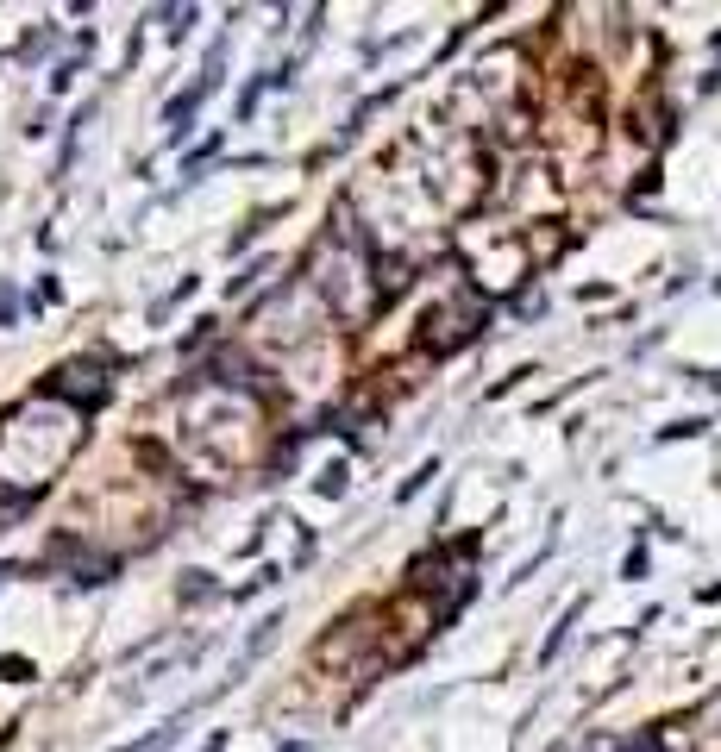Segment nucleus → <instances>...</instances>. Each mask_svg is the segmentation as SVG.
<instances>
[{
	"label": "nucleus",
	"mask_w": 721,
	"mask_h": 752,
	"mask_svg": "<svg viewBox=\"0 0 721 752\" xmlns=\"http://www.w3.org/2000/svg\"><path fill=\"white\" fill-rule=\"evenodd\" d=\"M13 314V289H7V282H0V320H7Z\"/></svg>",
	"instance_id": "nucleus-2"
},
{
	"label": "nucleus",
	"mask_w": 721,
	"mask_h": 752,
	"mask_svg": "<svg viewBox=\"0 0 721 752\" xmlns=\"http://www.w3.org/2000/svg\"><path fill=\"white\" fill-rule=\"evenodd\" d=\"M276 627H283V615H270V621H258V627H251V640H245V652H239V665H232V684H239V677L251 671V658H258V652L276 640Z\"/></svg>",
	"instance_id": "nucleus-1"
},
{
	"label": "nucleus",
	"mask_w": 721,
	"mask_h": 752,
	"mask_svg": "<svg viewBox=\"0 0 721 752\" xmlns=\"http://www.w3.org/2000/svg\"><path fill=\"white\" fill-rule=\"evenodd\" d=\"M201 752H226V734H214V740H207V746H201Z\"/></svg>",
	"instance_id": "nucleus-3"
}]
</instances>
